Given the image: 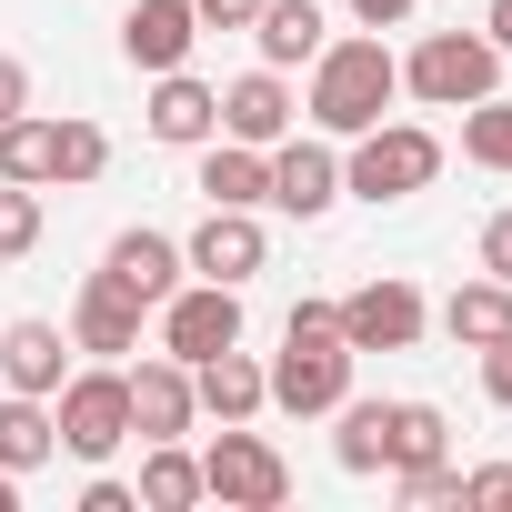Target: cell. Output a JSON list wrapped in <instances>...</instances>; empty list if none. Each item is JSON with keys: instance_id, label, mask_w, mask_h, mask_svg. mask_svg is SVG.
<instances>
[{"instance_id": "cell-28", "label": "cell", "mask_w": 512, "mask_h": 512, "mask_svg": "<svg viewBox=\"0 0 512 512\" xmlns=\"http://www.w3.org/2000/svg\"><path fill=\"white\" fill-rule=\"evenodd\" d=\"M31 251H41V191L0 181V262H31Z\"/></svg>"}, {"instance_id": "cell-27", "label": "cell", "mask_w": 512, "mask_h": 512, "mask_svg": "<svg viewBox=\"0 0 512 512\" xmlns=\"http://www.w3.org/2000/svg\"><path fill=\"white\" fill-rule=\"evenodd\" d=\"M462 161H482V171H512V101H502V91L462 111Z\"/></svg>"}, {"instance_id": "cell-15", "label": "cell", "mask_w": 512, "mask_h": 512, "mask_svg": "<svg viewBox=\"0 0 512 512\" xmlns=\"http://www.w3.org/2000/svg\"><path fill=\"white\" fill-rule=\"evenodd\" d=\"M151 141H171V151H201L211 131H221V91L211 81H191V71H151Z\"/></svg>"}, {"instance_id": "cell-2", "label": "cell", "mask_w": 512, "mask_h": 512, "mask_svg": "<svg viewBox=\"0 0 512 512\" xmlns=\"http://www.w3.org/2000/svg\"><path fill=\"white\" fill-rule=\"evenodd\" d=\"M272 372V402L282 412H342V392H352V342H342V312L332 302H292V322H282V352L262 362Z\"/></svg>"}, {"instance_id": "cell-3", "label": "cell", "mask_w": 512, "mask_h": 512, "mask_svg": "<svg viewBox=\"0 0 512 512\" xmlns=\"http://www.w3.org/2000/svg\"><path fill=\"white\" fill-rule=\"evenodd\" d=\"M432 181H442V141H432L422 121H372V131H352L342 191H362L372 211H382V201H412V191H432Z\"/></svg>"}, {"instance_id": "cell-30", "label": "cell", "mask_w": 512, "mask_h": 512, "mask_svg": "<svg viewBox=\"0 0 512 512\" xmlns=\"http://www.w3.org/2000/svg\"><path fill=\"white\" fill-rule=\"evenodd\" d=\"M392 492H402L412 512H442V502H462V472H452V462H422V472H392Z\"/></svg>"}, {"instance_id": "cell-4", "label": "cell", "mask_w": 512, "mask_h": 512, "mask_svg": "<svg viewBox=\"0 0 512 512\" xmlns=\"http://www.w3.org/2000/svg\"><path fill=\"white\" fill-rule=\"evenodd\" d=\"M201 492H211L221 512H282V502H292V462L251 432V422H221L211 452H201Z\"/></svg>"}, {"instance_id": "cell-19", "label": "cell", "mask_w": 512, "mask_h": 512, "mask_svg": "<svg viewBox=\"0 0 512 512\" xmlns=\"http://www.w3.org/2000/svg\"><path fill=\"white\" fill-rule=\"evenodd\" d=\"M201 201H221V211H262L272 201V151H251V141H201Z\"/></svg>"}, {"instance_id": "cell-1", "label": "cell", "mask_w": 512, "mask_h": 512, "mask_svg": "<svg viewBox=\"0 0 512 512\" xmlns=\"http://www.w3.org/2000/svg\"><path fill=\"white\" fill-rule=\"evenodd\" d=\"M402 101V61L382 51V31H352V41H322L312 51V121H322V141H352V131H372L382 111Z\"/></svg>"}, {"instance_id": "cell-33", "label": "cell", "mask_w": 512, "mask_h": 512, "mask_svg": "<svg viewBox=\"0 0 512 512\" xmlns=\"http://www.w3.org/2000/svg\"><path fill=\"white\" fill-rule=\"evenodd\" d=\"M342 11H352V21H362V31H402V21H412V11H422V0H342Z\"/></svg>"}, {"instance_id": "cell-7", "label": "cell", "mask_w": 512, "mask_h": 512, "mask_svg": "<svg viewBox=\"0 0 512 512\" xmlns=\"http://www.w3.org/2000/svg\"><path fill=\"white\" fill-rule=\"evenodd\" d=\"M342 312V342L352 352H412L422 342V322H432V302L402 282V272H382V282H362L352 302H332Z\"/></svg>"}, {"instance_id": "cell-29", "label": "cell", "mask_w": 512, "mask_h": 512, "mask_svg": "<svg viewBox=\"0 0 512 512\" xmlns=\"http://www.w3.org/2000/svg\"><path fill=\"white\" fill-rule=\"evenodd\" d=\"M111 171V131L101 121H61V161H51V181H101Z\"/></svg>"}, {"instance_id": "cell-37", "label": "cell", "mask_w": 512, "mask_h": 512, "mask_svg": "<svg viewBox=\"0 0 512 512\" xmlns=\"http://www.w3.org/2000/svg\"><path fill=\"white\" fill-rule=\"evenodd\" d=\"M81 512H141V492H131V482H111V472H101V482H91V492H81Z\"/></svg>"}, {"instance_id": "cell-24", "label": "cell", "mask_w": 512, "mask_h": 512, "mask_svg": "<svg viewBox=\"0 0 512 512\" xmlns=\"http://www.w3.org/2000/svg\"><path fill=\"white\" fill-rule=\"evenodd\" d=\"M131 492H141V512H191V502H211V492H201V452H181V442H151Z\"/></svg>"}, {"instance_id": "cell-13", "label": "cell", "mask_w": 512, "mask_h": 512, "mask_svg": "<svg viewBox=\"0 0 512 512\" xmlns=\"http://www.w3.org/2000/svg\"><path fill=\"white\" fill-rule=\"evenodd\" d=\"M302 121V101H292V81L262 61V71H241L231 91H221V141H251V151H272L282 131Z\"/></svg>"}, {"instance_id": "cell-10", "label": "cell", "mask_w": 512, "mask_h": 512, "mask_svg": "<svg viewBox=\"0 0 512 512\" xmlns=\"http://www.w3.org/2000/svg\"><path fill=\"white\" fill-rule=\"evenodd\" d=\"M342 201V151L332 141H272V211H292V221H322Z\"/></svg>"}, {"instance_id": "cell-9", "label": "cell", "mask_w": 512, "mask_h": 512, "mask_svg": "<svg viewBox=\"0 0 512 512\" xmlns=\"http://www.w3.org/2000/svg\"><path fill=\"white\" fill-rule=\"evenodd\" d=\"M181 262H191L201 282H231V292H241L251 272L272 262V231H262V211H221V201H211V211H201V231L181 241Z\"/></svg>"}, {"instance_id": "cell-16", "label": "cell", "mask_w": 512, "mask_h": 512, "mask_svg": "<svg viewBox=\"0 0 512 512\" xmlns=\"http://www.w3.org/2000/svg\"><path fill=\"white\" fill-rule=\"evenodd\" d=\"M71 352H101V362L141 352V302H131L111 272H91V282H81V302H71Z\"/></svg>"}, {"instance_id": "cell-21", "label": "cell", "mask_w": 512, "mask_h": 512, "mask_svg": "<svg viewBox=\"0 0 512 512\" xmlns=\"http://www.w3.org/2000/svg\"><path fill=\"white\" fill-rule=\"evenodd\" d=\"M251 41H262V61L272 71H292V61H312L332 31H322V0H262V21H251Z\"/></svg>"}, {"instance_id": "cell-23", "label": "cell", "mask_w": 512, "mask_h": 512, "mask_svg": "<svg viewBox=\"0 0 512 512\" xmlns=\"http://www.w3.org/2000/svg\"><path fill=\"white\" fill-rule=\"evenodd\" d=\"M442 452H452V422H442V402H392L382 472H422V462H442Z\"/></svg>"}, {"instance_id": "cell-31", "label": "cell", "mask_w": 512, "mask_h": 512, "mask_svg": "<svg viewBox=\"0 0 512 512\" xmlns=\"http://www.w3.org/2000/svg\"><path fill=\"white\" fill-rule=\"evenodd\" d=\"M482 272H492V282H512V211H492V221H482Z\"/></svg>"}, {"instance_id": "cell-11", "label": "cell", "mask_w": 512, "mask_h": 512, "mask_svg": "<svg viewBox=\"0 0 512 512\" xmlns=\"http://www.w3.org/2000/svg\"><path fill=\"white\" fill-rule=\"evenodd\" d=\"M191 402H201V422H262L272 412V372L241 342H221L211 362H191Z\"/></svg>"}, {"instance_id": "cell-14", "label": "cell", "mask_w": 512, "mask_h": 512, "mask_svg": "<svg viewBox=\"0 0 512 512\" xmlns=\"http://www.w3.org/2000/svg\"><path fill=\"white\" fill-rule=\"evenodd\" d=\"M101 272H111L141 312H161V302L181 292V272H191V262H181V241H171V231H121V241L101 251Z\"/></svg>"}, {"instance_id": "cell-22", "label": "cell", "mask_w": 512, "mask_h": 512, "mask_svg": "<svg viewBox=\"0 0 512 512\" xmlns=\"http://www.w3.org/2000/svg\"><path fill=\"white\" fill-rule=\"evenodd\" d=\"M51 452H61L51 402H41V392H11V402H0V472H41Z\"/></svg>"}, {"instance_id": "cell-26", "label": "cell", "mask_w": 512, "mask_h": 512, "mask_svg": "<svg viewBox=\"0 0 512 512\" xmlns=\"http://www.w3.org/2000/svg\"><path fill=\"white\" fill-rule=\"evenodd\" d=\"M382 432H392V402H352V392H342L332 462H342V472H382Z\"/></svg>"}, {"instance_id": "cell-17", "label": "cell", "mask_w": 512, "mask_h": 512, "mask_svg": "<svg viewBox=\"0 0 512 512\" xmlns=\"http://www.w3.org/2000/svg\"><path fill=\"white\" fill-rule=\"evenodd\" d=\"M191 41H201V11H191V0H131V21H121L131 71H181Z\"/></svg>"}, {"instance_id": "cell-8", "label": "cell", "mask_w": 512, "mask_h": 512, "mask_svg": "<svg viewBox=\"0 0 512 512\" xmlns=\"http://www.w3.org/2000/svg\"><path fill=\"white\" fill-rule=\"evenodd\" d=\"M221 342H241V292L231 282H181L161 302V352L171 362H211Z\"/></svg>"}, {"instance_id": "cell-6", "label": "cell", "mask_w": 512, "mask_h": 512, "mask_svg": "<svg viewBox=\"0 0 512 512\" xmlns=\"http://www.w3.org/2000/svg\"><path fill=\"white\" fill-rule=\"evenodd\" d=\"M51 422H61V452H71V462H111V452L131 442V372H121V362L71 372V382L51 392Z\"/></svg>"}, {"instance_id": "cell-5", "label": "cell", "mask_w": 512, "mask_h": 512, "mask_svg": "<svg viewBox=\"0 0 512 512\" xmlns=\"http://www.w3.org/2000/svg\"><path fill=\"white\" fill-rule=\"evenodd\" d=\"M402 91L432 101V111H472V101L502 91V51H492L482 31H432V41L402 61Z\"/></svg>"}, {"instance_id": "cell-34", "label": "cell", "mask_w": 512, "mask_h": 512, "mask_svg": "<svg viewBox=\"0 0 512 512\" xmlns=\"http://www.w3.org/2000/svg\"><path fill=\"white\" fill-rule=\"evenodd\" d=\"M462 502H512V462H482V472H462Z\"/></svg>"}, {"instance_id": "cell-12", "label": "cell", "mask_w": 512, "mask_h": 512, "mask_svg": "<svg viewBox=\"0 0 512 512\" xmlns=\"http://www.w3.org/2000/svg\"><path fill=\"white\" fill-rule=\"evenodd\" d=\"M191 422H201V402H191V362L151 352V362L131 372V442H181Z\"/></svg>"}, {"instance_id": "cell-35", "label": "cell", "mask_w": 512, "mask_h": 512, "mask_svg": "<svg viewBox=\"0 0 512 512\" xmlns=\"http://www.w3.org/2000/svg\"><path fill=\"white\" fill-rule=\"evenodd\" d=\"M482 392H492V402H502V412H512V332H502V342H492V352H482Z\"/></svg>"}, {"instance_id": "cell-18", "label": "cell", "mask_w": 512, "mask_h": 512, "mask_svg": "<svg viewBox=\"0 0 512 512\" xmlns=\"http://www.w3.org/2000/svg\"><path fill=\"white\" fill-rule=\"evenodd\" d=\"M0 382L51 402V392L71 382V332H61V322H11V332H0Z\"/></svg>"}, {"instance_id": "cell-36", "label": "cell", "mask_w": 512, "mask_h": 512, "mask_svg": "<svg viewBox=\"0 0 512 512\" xmlns=\"http://www.w3.org/2000/svg\"><path fill=\"white\" fill-rule=\"evenodd\" d=\"M21 111H31V71L0 51V121H21Z\"/></svg>"}, {"instance_id": "cell-38", "label": "cell", "mask_w": 512, "mask_h": 512, "mask_svg": "<svg viewBox=\"0 0 512 512\" xmlns=\"http://www.w3.org/2000/svg\"><path fill=\"white\" fill-rule=\"evenodd\" d=\"M482 41H492V51L512 61V0H492V11H482Z\"/></svg>"}, {"instance_id": "cell-25", "label": "cell", "mask_w": 512, "mask_h": 512, "mask_svg": "<svg viewBox=\"0 0 512 512\" xmlns=\"http://www.w3.org/2000/svg\"><path fill=\"white\" fill-rule=\"evenodd\" d=\"M51 161H61V121H51V111L0 121V181H31V191H51Z\"/></svg>"}, {"instance_id": "cell-32", "label": "cell", "mask_w": 512, "mask_h": 512, "mask_svg": "<svg viewBox=\"0 0 512 512\" xmlns=\"http://www.w3.org/2000/svg\"><path fill=\"white\" fill-rule=\"evenodd\" d=\"M191 11H201V31H251V21H262V0H191Z\"/></svg>"}, {"instance_id": "cell-39", "label": "cell", "mask_w": 512, "mask_h": 512, "mask_svg": "<svg viewBox=\"0 0 512 512\" xmlns=\"http://www.w3.org/2000/svg\"><path fill=\"white\" fill-rule=\"evenodd\" d=\"M0 512H21V472H0Z\"/></svg>"}, {"instance_id": "cell-20", "label": "cell", "mask_w": 512, "mask_h": 512, "mask_svg": "<svg viewBox=\"0 0 512 512\" xmlns=\"http://www.w3.org/2000/svg\"><path fill=\"white\" fill-rule=\"evenodd\" d=\"M442 332L462 342V352H492L502 332H512V282H452V302H442Z\"/></svg>"}]
</instances>
